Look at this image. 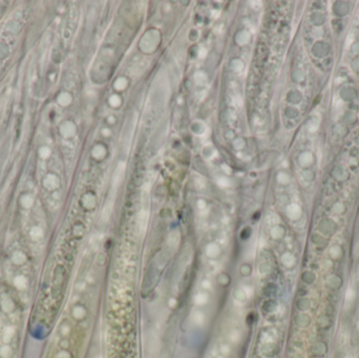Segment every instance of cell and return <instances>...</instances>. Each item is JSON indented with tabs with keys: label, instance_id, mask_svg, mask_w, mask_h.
<instances>
[{
	"label": "cell",
	"instance_id": "cell-3",
	"mask_svg": "<svg viewBox=\"0 0 359 358\" xmlns=\"http://www.w3.org/2000/svg\"><path fill=\"white\" fill-rule=\"evenodd\" d=\"M24 259H25V257L21 254V253H17V254L14 255V257H13V260L15 262V264H22L23 262H24Z\"/></svg>",
	"mask_w": 359,
	"mask_h": 358
},
{
	"label": "cell",
	"instance_id": "cell-4",
	"mask_svg": "<svg viewBox=\"0 0 359 358\" xmlns=\"http://www.w3.org/2000/svg\"><path fill=\"white\" fill-rule=\"evenodd\" d=\"M14 334V330L12 328H8L6 331H5V336H4V340L5 341H8L11 339V337L13 336Z\"/></svg>",
	"mask_w": 359,
	"mask_h": 358
},
{
	"label": "cell",
	"instance_id": "cell-1",
	"mask_svg": "<svg viewBox=\"0 0 359 358\" xmlns=\"http://www.w3.org/2000/svg\"><path fill=\"white\" fill-rule=\"evenodd\" d=\"M15 285L19 289H22L25 287V278L23 276H18L15 278Z\"/></svg>",
	"mask_w": 359,
	"mask_h": 358
},
{
	"label": "cell",
	"instance_id": "cell-2",
	"mask_svg": "<svg viewBox=\"0 0 359 358\" xmlns=\"http://www.w3.org/2000/svg\"><path fill=\"white\" fill-rule=\"evenodd\" d=\"M0 354H1V356H2V357L8 358V356L11 355V349L8 348V346L3 347V348H1V350H0Z\"/></svg>",
	"mask_w": 359,
	"mask_h": 358
}]
</instances>
